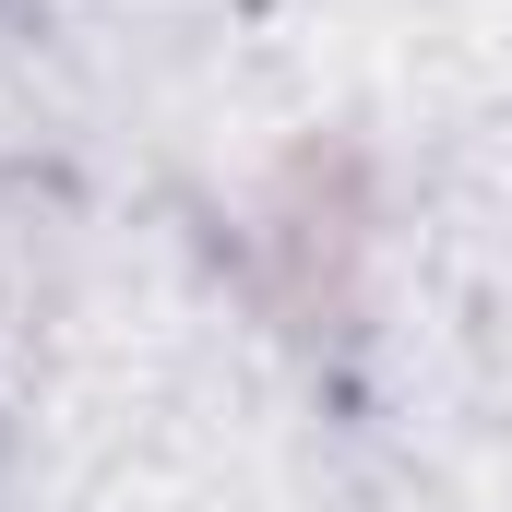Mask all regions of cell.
<instances>
[{
    "label": "cell",
    "mask_w": 512,
    "mask_h": 512,
    "mask_svg": "<svg viewBox=\"0 0 512 512\" xmlns=\"http://www.w3.org/2000/svg\"><path fill=\"white\" fill-rule=\"evenodd\" d=\"M370 167L346 143H298L251 203V286L286 334H346L370 274Z\"/></svg>",
    "instance_id": "cell-1"
},
{
    "label": "cell",
    "mask_w": 512,
    "mask_h": 512,
    "mask_svg": "<svg viewBox=\"0 0 512 512\" xmlns=\"http://www.w3.org/2000/svg\"><path fill=\"white\" fill-rule=\"evenodd\" d=\"M48 262H60V203H36V179L0 191V382H12V334H36L48 310Z\"/></svg>",
    "instance_id": "cell-2"
}]
</instances>
